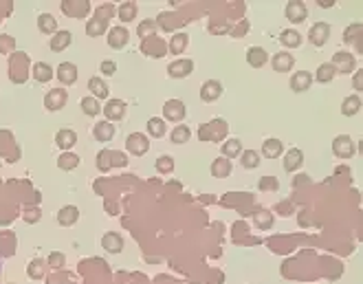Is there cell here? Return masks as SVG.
I'll return each mask as SVG.
<instances>
[{
  "label": "cell",
  "mask_w": 363,
  "mask_h": 284,
  "mask_svg": "<svg viewBox=\"0 0 363 284\" xmlns=\"http://www.w3.org/2000/svg\"><path fill=\"white\" fill-rule=\"evenodd\" d=\"M231 170H233V165L225 157H220V159H216V161H211V177L213 179H227L229 174H231Z\"/></svg>",
  "instance_id": "2e32d148"
},
{
  "label": "cell",
  "mask_w": 363,
  "mask_h": 284,
  "mask_svg": "<svg viewBox=\"0 0 363 284\" xmlns=\"http://www.w3.org/2000/svg\"><path fill=\"white\" fill-rule=\"evenodd\" d=\"M38 29L47 35L57 33V20L53 18V13H40L38 16Z\"/></svg>",
  "instance_id": "7402d4cb"
},
{
  "label": "cell",
  "mask_w": 363,
  "mask_h": 284,
  "mask_svg": "<svg viewBox=\"0 0 363 284\" xmlns=\"http://www.w3.org/2000/svg\"><path fill=\"white\" fill-rule=\"evenodd\" d=\"M101 247L108 253H119L123 249V236L117 234V231H108V234L101 238Z\"/></svg>",
  "instance_id": "8fae6325"
},
{
  "label": "cell",
  "mask_w": 363,
  "mask_h": 284,
  "mask_svg": "<svg viewBox=\"0 0 363 284\" xmlns=\"http://www.w3.org/2000/svg\"><path fill=\"white\" fill-rule=\"evenodd\" d=\"M71 42H73L71 31H57V33H53V40H51V51L60 53V51H64L71 45Z\"/></svg>",
  "instance_id": "d4e9b609"
},
{
  "label": "cell",
  "mask_w": 363,
  "mask_h": 284,
  "mask_svg": "<svg viewBox=\"0 0 363 284\" xmlns=\"http://www.w3.org/2000/svg\"><path fill=\"white\" fill-rule=\"evenodd\" d=\"M165 117L167 119H172V121H181L183 117H185V104L181 99H169V101H165Z\"/></svg>",
  "instance_id": "9a60e30c"
},
{
  "label": "cell",
  "mask_w": 363,
  "mask_h": 284,
  "mask_svg": "<svg viewBox=\"0 0 363 284\" xmlns=\"http://www.w3.org/2000/svg\"><path fill=\"white\" fill-rule=\"evenodd\" d=\"M49 265L51 267H64V256H62V253H51V256H49Z\"/></svg>",
  "instance_id": "ee69618b"
},
{
  "label": "cell",
  "mask_w": 363,
  "mask_h": 284,
  "mask_svg": "<svg viewBox=\"0 0 363 284\" xmlns=\"http://www.w3.org/2000/svg\"><path fill=\"white\" fill-rule=\"evenodd\" d=\"M75 143H77V133H75V130L62 128V130H57V133H55V145H57V148L71 150Z\"/></svg>",
  "instance_id": "ba28073f"
},
{
  "label": "cell",
  "mask_w": 363,
  "mask_h": 284,
  "mask_svg": "<svg viewBox=\"0 0 363 284\" xmlns=\"http://www.w3.org/2000/svg\"><path fill=\"white\" fill-rule=\"evenodd\" d=\"M247 62H249V67H253V69H262L266 62H269V53L262 49V47H251L247 51Z\"/></svg>",
  "instance_id": "7c38bea8"
},
{
  "label": "cell",
  "mask_w": 363,
  "mask_h": 284,
  "mask_svg": "<svg viewBox=\"0 0 363 284\" xmlns=\"http://www.w3.org/2000/svg\"><path fill=\"white\" fill-rule=\"evenodd\" d=\"M220 95H222V84L216 82V79H209V82L203 84V89H201V99L207 101V104H211V101L220 99Z\"/></svg>",
  "instance_id": "52a82bcc"
},
{
  "label": "cell",
  "mask_w": 363,
  "mask_h": 284,
  "mask_svg": "<svg viewBox=\"0 0 363 284\" xmlns=\"http://www.w3.org/2000/svg\"><path fill=\"white\" fill-rule=\"evenodd\" d=\"M125 148H128V152H132V155L141 157V155H145V152L150 150V139H147L145 135H141V133H132L128 137V141H125Z\"/></svg>",
  "instance_id": "3957f363"
},
{
  "label": "cell",
  "mask_w": 363,
  "mask_h": 284,
  "mask_svg": "<svg viewBox=\"0 0 363 284\" xmlns=\"http://www.w3.org/2000/svg\"><path fill=\"white\" fill-rule=\"evenodd\" d=\"M106 117L108 119H123L125 117V104L121 99H108L106 104Z\"/></svg>",
  "instance_id": "603a6c76"
},
{
  "label": "cell",
  "mask_w": 363,
  "mask_h": 284,
  "mask_svg": "<svg viewBox=\"0 0 363 284\" xmlns=\"http://www.w3.org/2000/svg\"><path fill=\"white\" fill-rule=\"evenodd\" d=\"M354 29H357V31H359V29H361V25H357ZM344 40L348 42V45H350V42H352V29H348V31H346V38H344Z\"/></svg>",
  "instance_id": "f6af8a7d"
},
{
  "label": "cell",
  "mask_w": 363,
  "mask_h": 284,
  "mask_svg": "<svg viewBox=\"0 0 363 284\" xmlns=\"http://www.w3.org/2000/svg\"><path fill=\"white\" fill-rule=\"evenodd\" d=\"M147 133H150L152 137H157V139H161V137L165 135V121L159 119V117L147 119Z\"/></svg>",
  "instance_id": "836d02e7"
},
{
  "label": "cell",
  "mask_w": 363,
  "mask_h": 284,
  "mask_svg": "<svg viewBox=\"0 0 363 284\" xmlns=\"http://www.w3.org/2000/svg\"><path fill=\"white\" fill-rule=\"evenodd\" d=\"M55 77L66 86L75 84L77 82V67L73 62H62L60 67H57V71H55Z\"/></svg>",
  "instance_id": "8992f818"
},
{
  "label": "cell",
  "mask_w": 363,
  "mask_h": 284,
  "mask_svg": "<svg viewBox=\"0 0 363 284\" xmlns=\"http://www.w3.org/2000/svg\"><path fill=\"white\" fill-rule=\"evenodd\" d=\"M137 16V3H123L119 7V18L123 23H130V20H135Z\"/></svg>",
  "instance_id": "8d00e7d4"
},
{
  "label": "cell",
  "mask_w": 363,
  "mask_h": 284,
  "mask_svg": "<svg viewBox=\"0 0 363 284\" xmlns=\"http://www.w3.org/2000/svg\"><path fill=\"white\" fill-rule=\"evenodd\" d=\"M33 77H35V82L47 84V82L53 79V69H51L49 64H44V62H35L33 64Z\"/></svg>",
  "instance_id": "cb8c5ba5"
},
{
  "label": "cell",
  "mask_w": 363,
  "mask_h": 284,
  "mask_svg": "<svg viewBox=\"0 0 363 284\" xmlns=\"http://www.w3.org/2000/svg\"><path fill=\"white\" fill-rule=\"evenodd\" d=\"M187 33H176L174 38H172V42H169V51H172L174 55H181L183 51H185V47H187Z\"/></svg>",
  "instance_id": "d6a6232c"
},
{
  "label": "cell",
  "mask_w": 363,
  "mask_h": 284,
  "mask_svg": "<svg viewBox=\"0 0 363 284\" xmlns=\"http://www.w3.org/2000/svg\"><path fill=\"white\" fill-rule=\"evenodd\" d=\"M115 71H117V64L113 60L101 62V73H103V75H115Z\"/></svg>",
  "instance_id": "7bdbcfd3"
},
{
  "label": "cell",
  "mask_w": 363,
  "mask_h": 284,
  "mask_svg": "<svg viewBox=\"0 0 363 284\" xmlns=\"http://www.w3.org/2000/svg\"><path fill=\"white\" fill-rule=\"evenodd\" d=\"M242 167L244 170H255L258 165H260V155H258L255 150H247V152H242Z\"/></svg>",
  "instance_id": "4dcf8cb0"
},
{
  "label": "cell",
  "mask_w": 363,
  "mask_h": 284,
  "mask_svg": "<svg viewBox=\"0 0 363 284\" xmlns=\"http://www.w3.org/2000/svg\"><path fill=\"white\" fill-rule=\"evenodd\" d=\"M332 152H335V157H339V159H350V157H354L357 148H354L352 137H348V135L335 137V141H332Z\"/></svg>",
  "instance_id": "6da1fadb"
},
{
  "label": "cell",
  "mask_w": 363,
  "mask_h": 284,
  "mask_svg": "<svg viewBox=\"0 0 363 284\" xmlns=\"http://www.w3.org/2000/svg\"><path fill=\"white\" fill-rule=\"evenodd\" d=\"M330 38V27L326 23H317L310 27V33H308V40L313 47H324Z\"/></svg>",
  "instance_id": "277c9868"
},
{
  "label": "cell",
  "mask_w": 363,
  "mask_h": 284,
  "mask_svg": "<svg viewBox=\"0 0 363 284\" xmlns=\"http://www.w3.org/2000/svg\"><path fill=\"white\" fill-rule=\"evenodd\" d=\"M258 187H260V189H277V181L273 177H266V179H262L260 183H258Z\"/></svg>",
  "instance_id": "b9f144b4"
},
{
  "label": "cell",
  "mask_w": 363,
  "mask_h": 284,
  "mask_svg": "<svg viewBox=\"0 0 363 284\" xmlns=\"http://www.w3.org/2000/svg\"><path fill=\"white\" fill-rule=\"evenodd\" d=\"M194 71V62L189 60V57H181V60H176V62H172L169 64V69H167V73L172 77H176V79H181V77H187L189 73Z\"/></svg>",
  "instance_id": "5b68a950"
},
{
  "label": "cell",
  "mask_w": 363,
  "mask_h": 284,
  "mask_svg": "<svg viewBox=\"0 0 363 284\" xmlns=\"http://www.w3.org/2000/svg\"><path fill=\"white\" fill-rule=\"evenodd\" d=\"M359 111H361V97L359 95H350V97L344 99L341 113L346 115V117H354V115H359Z\"/></svg>",
  "instance_id": "484cf974"
},
{
  "label": "cell",
  "mask_w": 363,
  "mask_h": 284,
  "mask_svg": "<svg viewBox=\"0 0 363 284\" xmlns=\"http://www.w3.org/2000/svg\"><path fill=\"white\" fill-rule=\"evenodd\" d=\"M88 91L93 93V97H95V99H106V97H108V93H110L108 84L103 82L101 77H91V79H88Z\"/></svg>",
  "instance_id": "d6986e66"
},
{
  "label": "cell",
  "mask_w": 363,
  "mask_h": 284,
  "mask_svg": "<svg viewBox=\"0 0 363 284\" xmlns=\"http://www.w3.org/2000/svg\"><path fill=\"white\" fill-rule=\"evenodd\" d=\"M271 64H273V69H275V73H286V71H291V69H293L295 60H293V55H291V53H286V51H280V53L273 55Z\"/></svg>",
  "instance_id": "5bb4252c"
},
{
  "label": "cell",
  "mask_w": 363,
  "mask_h": 284,
  "mask_svg": "<svg viewBox=\"0 0 363 284\" xmlns=\"http://www.w3.org/2000/svg\"><path fill=\"white\" fill-rule=\"evenodd\" d=\"M93 135H95V139H97V141L106 143V141H110L115 137V126L110 121H99L97 126H95Z\"/></svg>",
  "instance_id": "ffe728a7"
},
{
  "label": "cell",
  "mask_w": 363,
  "mask_h": 284,
  "mask_svg": "<svg viewBox=\"0 0 363 284\" xmlns=\"http://www.w3.org/2000/svg\"><path fill=\"white\" fill-rule=\"evenodd\" d=\"M128 40H130V33H128V29H123V27H115L108 31V45L113 49H123L128 45Z\"/></svg>",
  "instance_id": "9c48e42d"
},
{
  "label": "cell",
  "mask_w": 363,
  "mask_h": 284,
  "mask_svg": "<svg viewBox=\"0 0 363 284\" xmlns=\"http://www.w3.org/2000/svg\"><path fill=\"white\" fill-rule=\"evenodd\" d=\"M42 265H44L42 260H33L31 265H29V275H31V278H42Z\"/></svg>",
  "instance_id": "f35d334b"
},
{
  "label": "cell",
  "mask_w": 363,
  "mask_h": 284,
  "mask_svg": "<svg viewBox=\"0 0 363 284\" xmlns=\"http://www.w3.org/2000/svg\"><path fill=\"white\" fill-rule=\"evenodd\" d=\"M310 84H313V75H310V71H300V73H293L291 77V89L295 93H304L310 89Z\"/></svg>",
  "instance_id": "30bf717a"
},
{
  "label": "cell",
  "mask_w": 363,
  "mask_h": 284,
  "mask_svg": "<svg viewBox=\"0 0 363 284\" xmlns=\"http://www.w3.org/2000/svg\"><path fill=\"white\" fill-rule=\"evenodd\" d=\"M242 155V143L238 139H227L225 143H222V157L225 159H236V157H240Z\"/></svg>",
  "instance_id": "4316f807"
},
{
  "label": "cell",
  "mask_w": 363,
  "mask_h": 284,
  "mask_svg": "<svg viewBox=\"0 0 363 284\" xmlns=\"http://www.w3.org/2000/svg\"><path fill=\"white\" fill-rule=\"evenodd\" d=\"M157 170L159 172H169V170H172V159H169V157H161L159 161H157Z\"/></svg>",
  "instance_id": "60d3db41"
},
{
  "label": "cell",
  "mask_w": 363,
  "mask_h": 284,
  "mask_svg": "<svg viewBox=\"0 0 363 284\" xmlns=\"http://www.w3.org/2000/svg\"><path fill=\"white\" fill-rule=\"evenodd\" d=\"M154 29H157V23H154V20H145V23L139 27V35H141V38H145L147 33H152Z\"/></svg>",
  "instance_id": "ab89813d"
},
{
  "label": "cell",
  "mask_w": 363,
  "mask_h": 284,
  "mask_svg": "<svg viewBox=\"0 0 363 284\" xmlns=\"http://www.w3.org/2000/svg\"><path fill=\"white\" fill-rule=\"evenodd\" d=\"M172 143H187L189 141V137H191V130L187 128V126H174V130H172Z\"/></svg>",
  "instance_id": "e575fe53"
},
{
  "label": "cell",
  "mask_w": 363,
  "mask_h": 284,
  "mask_svg": "<svg viewBox=\"0 0 363 284\" xmlns=\"http://www.w3.org/2000/svg\"><path fill=\"white\" fill-rule=\"evenodd\" d=\"M286 20L288 23H293V25H302L304 20L308 18V9H306V5L300 3V0H291V3L286 5Z\"/></svg>",
  "instance_id": "7a4b0ae2"
},
{
  "label": "cell",
  "mask_w": 363,
  "mask_h": 284,
  "mask_svg": "<svg viewBox=\"0 0 363 284\" xmlns=\"http://www.w3.org/2000/svg\"><path fill=\"white\" fill-rule=\"evenodd\" d=\"M106 29H108V23H103V20H99V18H93L86 23L88 38H99V35L106 33Z\"/></svg>",
  "instance_id": "83f0119b"
},
{
  "label": "cell",
  "mask_w": 363,
  "mask_h": 284,
  "mask_svg": "<svg viewBox=\"0 0 363 284\" xmlns=\"http://www.w3.org/2000/svg\"><path fill=\"white\" fill-rule=\"evenodd\" d=\"M79 165V157L77 155H71V152H64L60 157V161H57V167L60 170H75Z\"/></svg>",
  "instance_id": "d590c367"
},
{
  "label": "cell",
  "mask_w": 363,
  "mask_h": 284,
  "mask_svg": "<svg viewBox=\"0 0 363 284\" xmlns=\"http://www.w3.org/2000/svg\"><path fill=\"white\" fill-rule=\"evenodd\" d=\"M335 73H337V69L332 67L330 62H326V64H322L319 69H317V82H322V84H328L332 77H335Z\"/></svg>",
  "instance_id": "1f68e13d"
},
{
  "label": "cell",
  "mask_w": 363,
  "mask_h": 284,
  "mask_svg": "<svg viewBox=\"0 0 363 284\" xmlns=\"http://www.w3.org/2000/svg\"><path fill=\"white\" fill-rule=\"evenodd\" d=\"M113 13H115V7L113 5H103V7H99V9H97V16H95V18H99V20H103V23H108V20L113 18Z\"/></svg>",
  "instance_id": "74e56055"
},
{
  "label": "cell",
  "mask_w": 363,
  "mask_h": 284,
  "mask_svg": "<svg viewBox=\"0 0 363 284\" xmlns=\"http://www.w3.org/2000/svg\"><path fill=\"white\" fill-rule=\"evenodd\" d=\"M280 40H282V45L288 49H295L302 45V35H300V31H295V29H284Z\"/></svg>",
  "instance_id": "f1b7e54d"
},
{
  "label": "cell",
  "mask_w": 363,
  "mask_h": 284,
  "mask_svg": "<svg viewBox=\"0 0 363 284\" xmlns=\"http://www.w3.org/2000/svg\"><path fill=\"white\" fill-rule=\"evenodd\" d=\"M64 101H66V93L62 89H55V91L47 93V97H44V106H47L49 111H60V108L64 106Z\"/></svg>",
  "instance_id": "ac0fdd59"
},
{
  "label": "cell",
  "mask_w": 363,
  "mask_h": 284,
  "mask_svg": "<svg viewBox=\"0 0 363 284\" xmlns=\"http://www.w3.org/2000/svg\"><path fill=\"white\" fill-rule=\"evenodd\" d=\"M81 111H84L88 117H97V115L101 113V106L95 97H84L81 99Z\"/></svg>",
  "instance_id": "f546056e"
},
{
  "label": "cell",
  "mask_w": 363,
  "mask_h": 284,
  "mask_svg": "<svg viewBox=\"0 0 363 284\" xmlns=\"http://www.w3.org/2000/svg\"><path fill=\"white\" fill-rule=\"evenodd\" d=\"M282 150H284V143L280 141V139H266L262 143L264 159H277V157H282Z\"/></svg>",
  "instance_id": "44dd1931"
},
{
  "label": "cell",
  "mask_w": 363,
  "mask_h": 284,
  "mask_svg": "<svg viewBox=\"0 0 363 284\" xmlns=\"http://www.w3.org/2000/svg\"><path fill=\"white\" fill-rule=\"evenodd\" d=\"M304 163V152L300 148H291L284 155V170L286 172H295V170H300Z\"/></svg>",
  "instance_id": "4fadbf2b"
},
{
  "label": "cell",
  "mask_w": 363,
  "mask_h": 284,
  "mask_svg": "<svg viewBox=\"0 0 363 284\" xmlns=\"http://www.w3.org/2000/svg\"><path fill=\"white\" fill-rule=\"evenodd\" d=\"M79 218V209L75 205H66L60 209V214H57V223L62 225V227H71V225H75Z\"/></svg>",
  "instance_id": "e0dca14e"
}]
</instances>
